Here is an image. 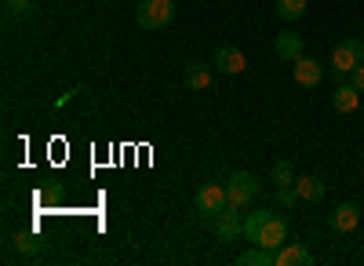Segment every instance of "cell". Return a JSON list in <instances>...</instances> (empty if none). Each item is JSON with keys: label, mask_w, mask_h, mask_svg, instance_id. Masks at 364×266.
Here are the masks:
<instances>
[{"label": "cell", "mask_w": 364, "mask_h": 266, "mask_svg": "<svg viewBox=\"0 0 364 266\" xmlns=\"http://www.w3.org/2000/svg\"><path fill=\"white\" fill-rule=\"evenodd\" d=\"M284 238H288V219L284 216L269 212V208H255L252 216H245V241L277 252L284 245Z\"/></svg>", "instance_id": "6da1fadb"}, {"label": "cell", "mask_w": 364, "mask_h": 266, "mask_svg": "<svg viewBox=\"0 0 364 266\" xmlns=\"http://www.w3.org/2000/svg\"><path fill=\"white\" fill-rule=\"evenodd\" d=\"M360 63H364V41L346 37L343 44H336V51H331V70H336V84L346 80Z\"/></svg>", "instance_id": "7a4b0ae2"}, {"label": "cell", "mask_w": 364, "mask_h": 266, "mask_svg": "<svg viewBox=\"0 0 364 266\" xmlns=\"http://www.w3.org/2000/svg\"><path fill=\"white\" fill-rule=\"evenodd\" d=\"M255 193H259V183H255V175L245 171V168H237L226 179V201L233 204V208H240V212L255 201Z\"/></svg>", "instance_id": "3957f363"}, {"label": "cell", "mask_w": 364, "mask_h": 266, "mask_svg": "<svg viewBox=\"0 0 364 266\" xmlns=\"http://www.w3.org/2000/svg\"><path fill=\"white\" fill-rule=\"evenodd\" d=\"M139 29H164L175 22V0H142V8L135 11Z\"/></svg>", "instance_id": "277c9868"}, {"label": "cell", "mask_w": 364, "mask_h": 266, "mask_svg": "<svg viewBox=\"0 0 364 266\" xmlns=\"http://www.w3.org/2000/svg\"><path fill=\"white\" fill-rule=\"evenodd\" d=\"M226 204H230V201H226V186L208 183V186H200V190H197L193 208H197V216H200V219H208V223H211V219H215V216L226 208Z\"/></svg>", "instance_id": "5b68a950"}, {"label": "cell", "mask_w": 364, "mask_h": 266, "mask_svg": "<svg viewBox=\"0 0 364 266\" xmlns=\"http://www.w3.org/2000/svg\"><path fill=\"white\" fill-rule=\"evenodd\" d=\"M211 226H215V238L226 241V245L245 238V216H240V208H233V204H226V208L211 219Z\"/></svg>", "instance_id": "8992f818"}, {"label": "cell", "mask_w": 364, "mask_h": 266, "mask_svg": "<svg viewBox=\"0 0 364 266\" xmlns=\"http://www.w3.org/2000/svg\"><path fill=\"white\" fill-rule=\"evenodd\" d=\"M211 66H215V73L240 77V73L248 70V58H245V51H240V48H233V44H223V48H215V55H211Z\"/></svg>", "instance_id": "52a82bcc"}, {"label": "cell", "mask_w": 364, "mask_h": 266, "mask_svg": "<svg viewBox=\"0 0 364 266\" xmlns=\"http://www.w3.org/2000/svg\"><path fill=\"white\" fill-rule=\"evenodd\" d=\"M357 223H360V204L357 201L336 204V212H331V230H336V233H353Z\"/></svg>", "instance_id": "ba28073f"}, {"label": "cell", "mask_w": 364, "mask_h": 266, "mask_svg": "<svg viewBox=\"0 0 364 266\" xmlns=\"http://www.w3.org/2000/svg\"><path fill=\"white\" fill-rule=\"evenodd\" d=\"M331 106H336V113H357L360 106V87L353 80H339L336 84V95H331Z\"/></svg>", "instance_id": "9c48e42d"}, {"label": "cell", "mask_w": 364, "mask_h": 266, "mask_svg": "<svg viewBox=\"0 0 364 266\" xmlns=\"http://www.w3.org/2000/svg\"><path fill=\"white\" fill-rule=\"evenodd\" d=\"M273 51H277L281 63H299V58H302V37L291 33V29H284V33L273 41Z\"/></svg>", "instance_id": "30bf717a"}, {"label": "cell", "mask_w": 364, "mask_h": 266, "mask_svg": "<svg viewBox=\"0 0 364 266\" xmlns=\"http://www.w3.org/2000/svg\"><path fill=\"white\" fill-rule=\"evenodd\" d=\"M211 80H215V66L211 63H190L186 66V87L190 92H208Z\"/></svg>", "instance_id": "8fae6325"}, {"label": "cell", "mask_w": 364, "mask_h": 266, "mask_svg": "<svg viewBox=\"0 0 364 266\" xmlns=\"http://www.w3.org/2000/svg\"><path fill=\"white\" fill-rule=\"evenodd\" d=\"M291 66H295L291 77H295V84H302V87H317V84L324 80V70L314 63V58H306V55H302L299 63H291Z\"/></svg>", "instance_id": "7c38bea8"}, {"label": "cell", "mask_w": 364, "mask_h": 266, "mask_svg": "<svg viewBox=\"0 0 364 266\" xmlns=\"http://www.w3.org/2000/svg\"><path fill=\"white\" fill-rule=\"evenodd\" d=\"M310 262H314V255L306 245H284V248H277V259H273V266H310Z\"/></svg>", "instance_id": "4fadbf2b"}, {"label": "cell", "mask_w": 364, "mask_h": 266, "mask_svg": "<svg viewBox=\"0 0 364 266\" xmlns=\"http://www.w3.org/2000/svg\"><path fill=\"white\" fill-rule=\"evenodd\" d=\"M295 190H299L302 201H324V193H328V186H324L321 175H299V179H295Z\"/></svg>", "instance_id": "5bb4252c"}, {"label": "cell", "mask_w": 364, "mask_h": 266, "mask_svg": "<svg viewBox=\"0 0 364 266\" xmlns=\"http://www.w3.org/2000/svg\"><path fill=\"white\" fill-rule=\"evenodd\" d=\"M273 259H277V252H273V248H262V245H255L252 252L237 255V266H273Z\"/></svg>", "instance_id": "9a60e30c"}, {"label": "cell", "mask_w": 364, "mask_h": 266, "mask_svg": "<svg viewBox=\"0 0 364 266\" xmlns=\"http://www.w3.org/2000/svg\"><path fill=\"white\" fill-rule=\"evenodd\" d=\"M277 15L284 18V22H299L302 15H306V0H277Z\"/></svg>", "instance_id": "2e32d148"}, {"label": "cell", "mask_w": 364, "mask_h": 266, "mask_svg": "<svg viewBox=\"0 0 364 266\" xmlns=\"http://www.w3.org/2000/svg\"><path fill=\"white\" fill-rule=\"evenodd\" d=\"M269 179H273V186H295V164L291 161H277L273 171H269Z\"/></svg>", "instance_id": "e0dca14e"}, {"label": "cell", "mask_w": 364, "mask_h": 266, "mask_svg": "<svg viewBox=\"0 0 364 266\" xmlns=\"http://www.w3.org/2000/svg\"><path fill=\"white\" fill-rule=\"evenodd\" d=\"M4 8L15 18H29V15H33V0H4Z\"/></svg>", "instance_id": "ac0fdd59"}, {"label": "cell", "mask_w": 364, "mask_h": 266, "mask_svg": "<svg viewBox=\"0 0 364 266\" xmlns=\"http://www.w3.org/2000/svg\"><path fill=\"white\" fill-rule=\"evenodd\" d=\"M15 248L22 252V255H37L41 248H37V241L29 238V233H15Z\"/></svg>", "instance_id": "d6986e66"}, {"label": "cell", "mask_w": 364, "mask_h": 266, "mask_svg": "<svg viewBox=\"0 0 364 266\" xmlns=\"http://www.w3.org/2000/svg\"><path fill=\"white\" fill-rule=\"evenodd\" d=\"M277 201L284 204V208H291V204H299L302 197H299V190H295V186H277Z\"/></svg>", "instance_id": "ffe728a7"}, {"label": "cell", "mask_w": 364, "mask_h": 266, "mask_svg": "<svg viewBox=\"0 0 364 266\" xmlns=\"http://www.w3.org/2000/svg\"><path fill=\"white\" fill-rule=\"evenodd\" d=\"M350 80H353V84L360 87V92H364V63H360V66H357V70L350 73Z\"/></svg>", "instance_id": "44dd1931"}]
</instances>
